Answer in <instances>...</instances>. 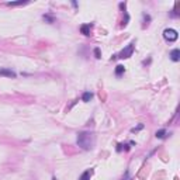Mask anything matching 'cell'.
<instances>
[{"label": "cell", "instance_id": "cell-7", "mask_svg": "<svg viewBox=\"0 0 180 180\" xmlns=\"http://www.w3.org/2000/svg\"><path fill=\"white\" fill-rule=\"evenodd\" d=\"M90 176H92V170H86L80 174L79 180H90Z\"/></svg>", "mask_w": 180, "mask_h": 180}, {"label": "cell", "instance_id": "cell-13", "mask_svg": "<svg viewBox=\"0 0 180 180\" xmlns=\"http://www.w3.org/2000/svg\"><path fill=\"white\" fill-rule=\"evenodd\" d=\"M149 21H151V16H148V14H143V27H145V25H148Z\"/></svg>", "mask_w": 180, "mask_h": 180}, {"label": "cell", "instance_id": "cell-1", "mask_svg": "<svg viewBox=\"0 0 180 180\" xmlns=\"http://www.w3.org/2000/svg\"><path fill=\"white\" fill-rule=\"evenodd\" d=\"M76 142H78V145L80 146L82 149H84V151H90V149H93V146H94L96 137H94V134L90 132V131H82V132L78 134Z\"/></svg>", "mask_w": 180, "mask_h": 180}, {"label": "cell", "instance_id": "cell-16", "mask_svg": "<svg viewBox=\"0 0 180 180\" xmlns=\"http://www.w3.org/2000/svg\"><path fill=\"white\" fill-rule=\"evenodd\" d=\"M52 180H56V177H52Z\"/></svg>", "mask_w": 180, "mask_h": 180}, {"label": "cell", "instance_id": "cell-8", "mask_svg": "<svg viewBox=\"0 0 180 180\" xmlns=\"http://www.w3.org/2000/svg\"><path fill=\"white\" fill-rule=\"evenodd\" d=\"M24 4H28V2L20 0V2H8L7 3V6H10V7H14V6H24Z\"/></svg>", "mask_w": 180, "mask_h": 180}, {"label": "cell", "instance_id": "cell-6", "mask_svg": "<svg viewBox=\"0 0 180 180\" xmlns=\"http://www.w3.org/2000/svg\"><path fill=\"white\" fill-rule=\"evenodd\" d=\"M92 27H93L92 24H83L80 27L82 34H84V35H90V30H92Z\"/></svg>", "mask_w": 180, "mask_h": 180}, {"label": "cell", "instance_id": "cell-9", "mask_svg": "<svg viewBox=\"0 0 180 180\" xmlns=\"http://www.w3.org/2000/svg\"><path fill=\"white\" fill-rule=\"evenodd\" d=\"M124 72H125V68H124L122 65H118V66L115 68V75L117 76H121Z\"/></svg>", "mask_w": 180, "mask_h": 180}, {"label": "cell", "instance_id": "cell-11", "mask_svg": "<svg viewBox=\"0 0 180 180\" xmlns=\"http://www.w3.org/2000/svg\"><path fill=\"white\" fill-rule=\"evenodd\" d=\"M92 97H93V94H92V93L86 92V93H84V94H83V97H82V100H83V101H90V100H92Z\"/></svg>", "mask_w": 180, "mask_h": 180}, {"label": "cell", "instance_id": "cell-2", "mask_svg": "<svg viewBox=\"0 0 180 180\" xmlns=\"http://www.w3.org/2000/svg\"><path fill=\"white\" fill-rule=\"evenodd\" d=\"M163 38L169 42H174L179 38V34H177V31L173 30V28H166V30L163 31Z\"/></svg>", "mask_w": 180, "mask_h": 180}, {"label": "cell", "instance_id": "cell-4", "mask_svg": "<svg viewBox=\"0 0 180 180\" xmlns=\"http://www.w3.org/2000/svg\"><path fill=\"white\" fill-rule=\"evenodd\" d=\"M0 76H6V78H16V73L10 69H6V68H2L0 69Z\"/></svg>", "mask_w": 180, "mask_h": 180}, {"label": "cell", "instance_id": "cell-10", "mask_svg": "<svg viewBox=\"0 0 180 180\" xmlns=\"http://www.w3.org/2000/svg\"><path fill=\"white\" fill-rule=\"evenodd\" d=\"M42 18H44L47 22H49V24H52V22L55 21V18H53L52 16H49V14H44V16H42Z\"/></svg>", "mask_w": 180, "mask_h": 180}, {"label": "cell", "instance_id": "cell-3", "mask_svg": "<svg viewBox=\"0 0 180 180\" xmlns=\"http://www.w3.org/2000/svg\"><path fill=\"white\" fill-rule=\"evenodd\" d=\"M132 52H134V42H132V44H129L127 48H124V49L117 55V58H120V59H127V58H129V56L132 55Z\"/></svg>", "mask_w": 180, "mask_h": 180}, {"label": "cell", "instance_id": "cell-14", "mask_svg": "<svg viewBox=\"0 0 180 180\" xmlns=\"http://www.w3.org/2000/svg\"><path fill=\"white\" fill-rule=\"evenodd\" d=\"M142 128H143V125H142V124H141V125H138L137 128H132V129H131V132H138V131H139V129H142Z\"/></svg>", "mask_w": 180, "mask_h": 180}, {"label": "cell", "instance_id": "cell-15", "mask_svg": "<svg viewBox=\"0 0 180 180\" xmlns=\"http://www.w3.org/2000/svg\"><path fill=\"white\" fill-rule=\"evenodd\" d=\"M94 55H96V58H97V59L101 58V56H100V49H98V48H96V49H94Z\"/></svg>", "mask_w": 180, "mask_h": 180}, {"label": "cell", "instance_id": "cell-12", "mask_svg": "<svg viewBox=\"0 0 180 180\" xmlns=\"http://www.w3.org/2000/svg\"><path fill=\"white\" fill-rule=\"evenodd\" d=\"M166 135V129H159V131H156V138H165Z\"/></svg>", "mask_w": 180, "mask_h": 180}, {"label": "cell", "instance_id": "cell-5", "mask_svg": "<svg viewBox=\"0 0 180 180\" xmlns=\"http://www.w3.org/2000/svg\"><path fill=\"white\" fill-rule=\"evenodd\" d=\"M169 56H170V59H172L173 62H177V61L180 59V51H179V49H173Z\"/></svg>", "mask_w": 180, "mask_h": 180}]
</instances>
